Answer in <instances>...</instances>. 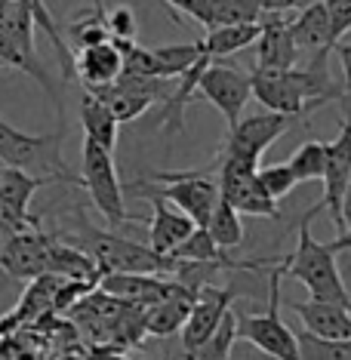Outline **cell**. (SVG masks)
<instances>
[{
	"label": "cell",
	"mask_w": 351,
	"mask_h": 360,
	"mask_svg": "<svg viewBox=\"0 0 351 360\" xmlns=\"http://www.w3.org/2000/svg\"><path fill=\"white\" fill-rule=\"evenodd\" d=\"M326 56L330 53H314L305 62V68H296V65L293 68H253V96L268 111L296 114V117H305L308 111L321 108L330 99H339V89L330 84Z\"/></svg>",
	"instance_id": "cell-1"
},
{
	"label": "cell",
	"mask_w": 351,
	"mask_h": 360,
	"mask_svg": "<svg viewBox=\"0 0 351 360\" xmlns=\"http://www.w3.org/2000/svg\"><path fill=\"white\" fill-rule=\"evenodd\" d=\"M317 212H324L321 203H317L314 210H308L305 219L299 222L296 250L281 259V271L287 277H293L296 283L305 286L308 299L339 302V305L351 308V292H348V286L339 274L336 252L330 250V243H321L312 234V219L317 216Z\"/></svg>",
	"instance_id": "cell-2"
},
{
	"label": "cell",
	"mask_w": 351,
	"mask_h": 360,
	"mask_svg": "<svg viewBox=\"0 0 351 360\" xmlns=\"http://www.w3.org/2000/svg\"><path fill=\"white\" fill-rule=\"evenodd\" d=\"M216 167L210 169H182V173H170V169H158L148 179H136L133 191L158 194L167 203H173L176 210H182L198 228H207L210 216H213L219 203V179L213 176Z\"/></svg>",
	"instance_id": "cell-3"
},
{
	"label": "cell",
	"mask_w": 351,
	"mask_h": 360,
	"mask_svg": "<svg viewBox=\"0 0 351 360\" xmlns=\"http://www.w3.org/2000/svg\"><path fill=\"white\" fill-rule=\"evenodd\" d=\"M281 259L268 271V308L262 314H238V342H247L272 360H302L299 335L281 321Z\"/></svg>",
	"instance_id": "cell-4"
},
{
	"label": "cell",
	"mask_w": 351,
	"mask_h": 360,
	"mask_svg": "<svg viewBox=\"0 0 351 360\" xmlns=\"http://www.w3.org/2000/svg\"><path fill=\"white\" fill-rule=\"evenodd\" d=\"M62 136L65 129L46 133V136H31L15 129L13 124H6V120H0V163L4 167L28 169L34 176H53L56 182L80 185V176H71V169L62 160V151H59Z\"/></svg>",
	"instance_id": "cell-5"
},
{
	"label": "cell",
	"mask_w": 351,
	"mask_h": 360,
	"mask_svg": "<svg viewBox=\"0 0 351 360\" xmlns=\"http://www.w3.org/2000/svg\"><path fill=\"white\" fill-rule=\"evenodd\" d=\"M89 256L96 259L102 274L108 271H136V274H170L176 271V259L160 256L151 247H142L136 240L114 234V231H99V228L84 225V240H80Z\"/></svg>",
	"instance_id": "cell-6"
},
{
	"label": "cell",
	"mask_w": 351,
	"mask_h": 360,
	"mask_svg": "<svg viewBox=\"0 0 351 360\" xmlns=\"http://www.w3.org/2000/svg\"><path fill=\"white\" fill-rule=\"evenodd\" d=\"M80 185L87 188L93 207L102 212L108 225H124L133 222V216L124 207V185H120L117 167L108 148L84 139V151H80Z\"/></svg>",
	"instance_id": "cell-7"
},
{
	"label": "cell",
	"mask_w": 351,
	"mask_h": 360,
	"mask_svg": "<svg viewBox=\"0 0 351 360\" xmlns=\"http://www.w3.org/2000/svg\"><path fill=\"white\" fill-rule=\"evenodd\" d=\"M216 179H219V198L228 200L241 216H256V219H281V207L272 194L259 182V163L228 158L219 154Z\"/></svg>",
	"instance_id": "cell-8"
},
{
	"label": "cell",
	"mask_w": 351,
	"mask_h": 360,
	"mask_svg": "<svg viewBox=\"0 0 351 360\" xmlns=\"http://www.w3.org/2000/svg\"><path fill=\"white\" fill-rule=\"evenodd\" d=\"M299 120L302 117H296V114H281V111H268V108L259 114H247V117H241L234 127H228L222 154L259 163V158L265 154L268 145L277 142L283 133H290Z\"/></svg>",
	"instance_id": "cell-9"
},
{
	"label": "cell",
	"mask_w": 351,
	"mask_h": 360,
	"mask_svg": "<svg viewBox=\"0 0 351 360\" xmlns=\"http://www.w3.org/2000/svg\"><path fill=\"white\" fill-rule=\"evenodd\" d=\"M53 182V176H34L19 167H0V234L10 237L25 228H37V219L28 212V207L40 188Z\"/></svg>",
	"instance_id": "cell-10"
},
{
	"label": "cell",
	"mask_w": 351,
	"mask_h": 360,
	"mask_svg": "<svg viewBox=\"0 0 351 360\" xmlns=\"http://www.w3.org/2000/svg\"><path fill=\"white\" fill-rule=\"evenodd\" d=\"M198 93L213 108H219V114L228 120V127H234L243 117L247 102L253 99V84L250 75H243L241 68H228V65L213 59L198 80Z\"/></svg>",
	"instance_id": "cell-11"
},
{
	"label": "cell",
	"mask_w": 351,
	"mask_h": 360,
	"mask_svg": "<svg viewBox=\"0 0 351 360\" xmlns=\"http://www.w3.org/2000/svg\"><path fill=\"white\" fill-rule=\"evenodd\" d=\"M50 247H53V237L40 231V225L15 231L4 240V250H0V271L6 277H13V281H34V277L46 274Z\"/></svg>",
	"instance_id": "cell-12"
},
{
	"label": "cell",
	"mask_w": 351,
	"mask_h": 360,
	"mask_svg": "<svg viewBox=\"0 0 351 360\" xmlns=\"http://www.w3.org/2000/svg\"><path fill=\"white\" fill-rule=\"evenodd\" d=\"M99 292L105 296L124 302V305H136V308H148L154 302H160L163 296L179 286L176 277L170 274H136V271H108L99 277Z\"/></svg>",
	"instance_id": "cell-13"
},
{
	"label": "cell",
	"mask_w": 351,
	"mask_h": 360,
	"mask_svg": "<svg viewBox=\"0 0 351 360\" xmlns=\"http://www.w3.org/2000/svg\"><path fill=\"white\" fill-rule=\"evenodd\" d=\"M234 305V290L231 286H200L198 290V299L189 311V321L179 333H182V351L191 354L194 348L207 339L210 333L216 330V323L222 321V314Z\"/></svg>",
	"instance_id": "cell-14"
},
{
	"label": "cell",
	"mask_w": 351,
	"mask_h": 360,
	"mask_svg": "<svg viewBox=\"0 0 351 360\" xmlns=\"http://www.w3.org/2000/svg\"><path fill=\"white\" fill-rule=\"evenodd\" d=\"M326 163H324V200L321 207L330 210V219L339 231V210H342V194L351 179V120H345L339 136L333 142H324Z\"/></svg>",
	"instance_id": "cell-15"
},
{
	"label": "cell",
	"mask_w": 351,
	"mask_h": 360,
	"mask_svg": "<svg viewBox=\"0 0 351 360\" xmlns=\"http://www.w3.org/2000/svg\"><path fill=\"white\" fill-rule=\"evenodd\" d=\"M253 46H256V68H293L299 62L290 19H283V13H262V31Z\"/></svg>",
	"instance_id": "cell-16"
},
{
	"label": "cell",
	"mask_w": 351,
	"mask_h": 360,
	"mask_svg": "<svg viewBox=\"0 0 351 360\" xmlns=\"http://www.w3.org/2000/svg\"><path fill=\"white\" fill-rule=\"evenodd\" d=\"M290 311L299 317L302 333H312L317 339H351V308L339 302H290Z\"/></svg>",
	"instance_id": "cell-17"
},
{
	"label": "cell",
	"mask_w": 351,
	"mask_h": 360,
	"mask_svg": "<svg viewBox=\"0 0 351 360\" xmlns=\"http://www.w3.org/2000/svg\"><path fill=\"white\" fill-rule=\"evenodd\" d=\"M198 299V290L179 283L170 296H163L160 302L142 308V326L148 335H158V339H167V335H176L189 321V311Z\"/></svg>",
	"instance_id": "cell-18"
},
{
	"label": "cell",
	"mask_w": 351,
	"mask_h": 360,
	"mask_svg": "<svg viewBox=\"0 0 351 360\" xmlns=\"http://www.w3.org/2000/svg\"><path fill=\"white\" fill-rule=\"evenodd\" d=\"M290 34L299 53H330L336 46V34L330 25V13H326L324 0H312L305 10H299L296 19H290Z\"/></svg>",
	"instance_id": "cell-19"
},
{
	"label": "cell",
	"mask_w": 351,
	"mask_h": 360,
	"mask_svg": "<svg viewBox=\"0 0 351 360\" xmlns=\"http://www.w3.org/2000/svg\"><path fill=\"white\" fill-rule=\"evenodd\" d=\"M148 200L154 207V216L148 225V247L154 252H160V256H170L198 225H194L182 210H173L163 198H158V194H148Z\"/></svg>",
	"instance_id": "cell-20"
},
{
	"label": "cell",
	"mask_w": 351,
	"mask_h": 360,
	"mask_svg": "<svg viewBox=\"0 0 351 360\" xmlns=\"http://www.w3.org/2000/svg\"><path fill=\"white\" fill-rule=\"evenodd\" d=\"M124 71V56L120 50L105 40V44H96V46H84L77 50L75 56V75H80V80L87 84V89H99V86H108L120 77Z\"/></svg>",
	"instance_id": "cell-21"
},
{
	"label": "cell",
	"mask_w": 351,
	"mask_h": 360,
	"mask_svg": "<svg viewBox=\"0 0 351 360\" xmlns=\"http://www.w3.org/2000/svg\"><path fill=\"white\" fill-rule=\"evenodd\" d=\"M80 124H84V139L102 145V148H108V151L117 148L120 120L114 117V111L99 99V96L84 93V99H80Z\"/></svg>",
	"instance_id": "cell-22"
},
{
	"label": "cell",
	"mask_w": 351,
	"mask_h": 360,
	"mask_svg": "<svg viewBox=\"0 0 351 360\" xmlns=\"http://www.w3.org/2000/svg\"><path fill=\"white\" fill-rule=\"evenodd\" d=\"M46 274L68 277V281H84V283H99V265L84 247H71V243H56L50 247V265Z\"/></svg>",
	"instance_id": "cell-23"
},
{
	"label": "cell",
	"mask_w": 351,
	"mask_h": 360,
	"mask_svg": "<svg viewBox=\"0 0 351 360\" xmlns=\"http://www.w3.org/2000/svg\"><path fill=\"white\" fill-rule=\"evenodd\" d=\"M262 22H247V25H222V28H210L203 37V53L210 59H225L231 53H241L247 46L256 44Z\"/></svg>",
	"instance_id": "cell-24"
},
{
	"label": "cell",
	"mask_w": 351,
	"mask_h": 360,
	"mask_svg": "<svg viewBox=\"0 0 351 360\" xmlns=\"http://www.w3.org/2000/svg\"><path fill=\"white\" fill-rule=\"evenodd\" d=\"M15 4L25 6V10L31 13V19H34V25L44 31L46 37H50L53 50H56V56H59L62 75H65V80H71V77H75V53H71V44L65 40V31L56 25V19H53L50 6H46V0H15Z\"/></svg>",
	"instance_id": "cell-25"
},
{
	"label": "cell",
	"mask_w": 351,
	"mask_h": 360,
	"mask_svg": "<svg viewBox=\"0 0 351 360\" xmlns=\"http://www.w3.org/2000/svg\"><path fill=\"white\" fill-rule=\"evenodd\" d=\"M234 342H238V314L228 308L222 314V321L216 323V330L210 333L191 354H185V360H228Z\"/></svg>",
	"instance_id": "cell-26"
},
{
	"label": "cell",
	"mask_w": 351,
	"mask_h": 360,
	"mask_svg": "<svg viewBox=\"0 0 351 360\" xmlns=\"http://www.w3.org/2000/svg\"><path fill=\"white\" fill-rule=\"evenodd\" d=\"M151 53H154V62H158V77L176 80L203 56V40H194V44H173V46H151Z\"/></svg>",
	"instance_id": "cell-27"
},
{
	"label": "cell",
	"mask_w": 351,
	"mask_h": 360,
	"mask_svg": "<svg viewBox=\"0 0 351 360\" xmlns=\"http://www.w3.org/2000/svg\"><path fill=\"white\" fill-rule=\"evenodd\" d=\"M207 231L213 234V240L219 243V247L231 252L234 247H241V240H243V222H241V212L234 210L228 200L219 198L216 210H213V216H210V222H207Z\"/></svg>",
	"instance_id": "cell-28"
},
{
	"label": "cell",
	"mask_w": 351,
	"mask_h": 360,
	"mask_svg": "<svg viewBox=\"0 0 351 360\" xmlns=\"http://www.w3.org/2000/svg\"><path fill=\"white\" fill-rule=\"evenodd\" d=\"M247 22H262V10L256 0H210V28L222 25H247Z\"/></svg>",
	"instance_id": "cell-29"
},
{
	"label": "cell",
	"mask_w": 351,
	"mask_h": 360,
	"mask_svg": "<svg viewBox=\"0 0 351 360\" xmlns=\"http://www.w3.org/2000/svg\"><path fill=\"white\" fill-rule=\"evenodd\" d=\"M65 40H71L77 50L111 40V31H108V25H105V10L93 6V13H84L80 19H75L68 28H65Z\"/></svg>",
	"instance_id": "cell-30"
},
{
	"label": "cell",
	"mask_w": 351,
	"mask_h": 360,
	"mask_svg": "<svg viewBox=\"0 0 351 360\" xmlns=\"http://www.w3.org/2000/svg\"><path fill=\"white\" fill-rule=\"evenodd\" d=\"M287 163L299 182H317V179H324V163H326L324 142H302Z\"/></svg>",
	"instance_id": "cell-31"
},
{
	"label": "cell",
	"mask_w": 351,
	"mask_h": 360,
	"mask_svg": "<svg viewBox=\"0 0 351 360\" xmlns=\"http://www.w3.org/2000/svg\"><path fill=\"white\" fill-rule=\"evenodd\" d=\"M302 360H351V339H317L312 333H299Z\"/></svg>",
	"instance_id": "cell-32"
},
{
	"label": "cell",
	"mask_w": 351,
	"mask_h": 360,
	"mask_svg": "<svg viewBox=\"0 0 351 360\" xmlns=\"http://www.w3.org/2000/svg\"><path fill=\"white\" fill-rule=\"evenodd\" d=\"M259 182H262V188L272 198L281 203L287 194L293 191V188L299 185V179L293 176V169H290V163H274V167H265V169H259Z\"/></svg>",
	"instance_id": "cell-33"
},
{
	"label": "cell",
	"mask_w": 351,
	"mask_h": 360,
	"mask_svg": "<svg viewBox=\"0 0 351 360\" xmlns=\"http://www.w3.org/2000/svg\"><path fill=\"white\" fill-rule=\"evenodd\" d=\"M105 25L111 31V40H136V13L127 4L105 13Z\"/></svg>",
	"instance_id": "cell-34"
},
{
	"label": "cell",
	"mask_w": 351,
	"mask_h": 360,
	"mask_svg": "<svg viewBox=\"0 0 351 360\" xmlns=\"http://www.w3.org/2000/svg\"><path fill=\"white\" fill-rule=\"evenodd\" d=\"M333 50L339 53L342 62V89H339V102L345 108V120H351V40H339Z\"/></svg>",
	"instance_id": "cell-35"
},
{
	"label": "cell",
	"mask_w": 351,
	"mask_h": 360,
	"mask_svg": "<svg viewBox=\"0 0 351 360\" xmlns=\"http://www.w3.org/2000/svg\"><path fill=\"white\" fill-rule=\"evenodd\" d=\"M326 13H330V25L336 34V44L351 31V0H324Z\"/></svg>",
	"instance_id": "cell-36"
},
{
	"label": "cell",
	"mask_w": 351,
	"mask_h": 360,
	"mask_svg": "<svg viewBox=\"0 0 351 360\" xmlns=\"http://www.w3.org/2000/svg\"><path fill=\"white\" fill-rule=\"evenodd\" d=\"M163 4L170 6V10L189 15V19L200 22L203 28L210 25V0H163Z\"/></svg>",
	"instance_id": "cell-37"
},
{
	"label": "cell",
	"mask_w": 351,
	"mask_h": 360,
	"mask_svg": "<svg viewBox=\"0 0 351 360\" xmlns=\"http://www.w3.org/2000/svg\"><path fill=\"white\" fill-rule=\"evenodd\" d=\"M262 13H287V10H305L312 0H256Z\"/></svg>",
	"instance_id": "cell-38"
},
{
	"label": "cell",
	"mask_w": 351,
	"mask_h": 360,
	"mask_svg": "<svg viewBox=\"0 0 351 360\" xmlns=\"http://www.w3.org/2000/svg\"><path fill=\"white\" fill-rule=\"evenodd\" d=\"M351 228V179L345 185V194H342V210H339V234Z\"/></svg>",
	"instance_id": "cell-39"
},
{
	"label": "cell",
	"mask_w": 351,
	"mask_h": 360,
	"mask_svg": "<svg viewBox=\"0 0 351 360\" xmlns=\"http://www.w3.org/2000/svg\"><path fill=\"white\" fill-rule=\"evenodd\" d=\"M330 250L336 252V256H339V252H351V228H348V231H342L336 240H330Z\"/></svg>",
	"instance_id": "cell-40"
},
{
	"label": "cell",
	"mask_w": 351,
	"mask_h": 360,
	"mask_svg": "<svg viewBox=\"0 0 351 360\" xmlns=\"http://www.w3.org/2000/svg\"><path fill=\"white\" fill-rule=\"evenodd\" d=\"M93 6H99V10H105V4H102V0H93Z\"/></svg>",
	"instance_id": "cell-41"
},
{
	"label": "cell",
	"mask_w": 351,
	"mask_h": 360,
	"mask_svg": "<svg viewBox=\"0 0 351 360\" xmlns=\"http://www.w3.org/2000/svg\"><path fill=\"white\" fill-rule=\"evenodd\" d=\"M0 68H6V65H4V59H0Z\"/></svg>",
	"instance_id": "cell-42"
}]
</instances>
